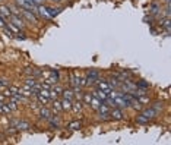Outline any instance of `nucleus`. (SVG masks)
Returning a JSON list of instances; mask_svg holds the SVG:
<instances>
[{
  "instance_id": "nucleus-1",
  "label": "nucleus",
  "mask_w": 171,
  "mask_h": 145,
  "mask_svg": "<svg viewBox=\"0 0 171 145\" xmlns=\"http://www.w3.org/2000/svg\"><path fill=\"white\" fill-rule=\"evenodd\" d=\"M37 13H40L42 18H45V19H51V15H50L49 9L45 8V6H42V5H38L37 6Z\"/></svg>"
},
{
  "instance_id": "nucleus-2",
  "label": "nucleus",
  "mask_w": 171,
  "mask_h": 145,
  "mask_svg": "<svg viewBox=\"0 0 171 145\" xmlns=\"http://www.w3.org/2000/svg\"><path fill=\"white\" fill-rule=\"evenodd\" d=\"M21 13H22V15H24L28 21H31V22H34V24H35V22H38V19H37V16L34 15V12H29V10L21 9Z\"/></svg>"
},
{
  "instance_id": "nucleus-3",
  "label": "nucleus",
  "mask_w": 171,
  "mask_h": 145,
  "mask_svg": "<svg viewBox=\"0 0 171 145\" xmlns=\"http://www.w3.org/2000/svg\"><path fill=\"white\" fill-rule=\"evenodd\" d=\"M146 119H154V117H156L158 116V111L155 110L154 107H149V109H146V110H143V113H142Z\"/></svg>"
},
{
  "instance_id": "nucleus-4",
  "label": "nucleus",
  "mask_w": 171,
  "mask_h": 145,
  "mask_svg": "<svg viewBox=\"0 0 171 145\" xmlns=\"http://www.w3.org/2000/svg\"><path fill=\"white\" fill-rule=\"evenodd\" d=\"M12 24L13 25H16L18 28H24V19L19 16V15H12Z\"/></svg>"
},
{
  "instance_id": "nucleus-5",
  "label": "nucleus",
  "mask_w": 171,
  "mask_h": 145,
  "mask_svg": "<svg viewBox=\"0 0 171 145\" xmlns=\"http://www.w3.org/2000/svg\"><path fill=\"white\" fill-rule=\"evenodd\" d=\"M94 97L98 98V100H102V101H106L107 98H108V94H107L106 91H102V89H97L95 93H94Z\"/></svg>"
},
{
  "instance_id": "nucleus-6",
  "label": "nucleus",
  "mask_w": 171,
  "mask_h": 145,
  "mask_svg": "<svg viewBox=\"0 0 171 145\" xmlns=\"http://www.w3.org/2000/svg\"><path fill=\"white\" fill-rule=\"evenodd\" d=\"M0 16H2V18L12 16V12H10L9 6H0Z\"/></svg>"
},
{
  "instance_id": "nucleus-7",
  "label": "nucleus",
  "mask_w": 171,
  "mask_h": 145,
  "mask_svg": "<svg viewBox=\"0 0 171 145\" xmlns=\"http://www.w3.org/2000/svg\"><path fill=\"white\" fill-rule=\"evenodd\" d=\"M110 114H111V117H113V119H116V120H122L123 119L122 110H119V109H116V107H114V110L111 111Z\"/></svg>"
},
{
  "instance_id": "nucleus-8",
  "label": "nucleus",
  "mask_w": 171,
  "mask_h": 145,
  "mask_svg": "<svg viewBox=\"0 0 171 145\" xmlns=\"http://www.w3.org/2000/svg\"><path fill=\"white\" fill-rule=\"evenodd\" d=\"M62 109H63V110H70V109H72V100L65 98V100L62 101Z\"/></svg>"
},
{
  "instance_id": "nucleus-9",
  "label": "nucleus",
  "mask_w": 171,
  "mask_h": 145,
  "mask_svg": "<svg viewBox=\"0 0 171 145\" xmlns=\"http://www.w3.org/2000/svg\"><path fill=\"white\" fill-rule=\"evenodd\" d=\"M110 84H107V82H99L98 84V89H102V91H106L107 94H108V91H110Z\"/></svg>"
},
{
  "instance_id": "nucleus-10",
  "label": "nucleus",
  "mask_w": 171,
  "mask_h": 145,
  "mask_svg": "<svg viewBox=\"0 0 171 145\" xmlns=\"http://www.w3.org/2000/svg\"><path fill=\"white\" fill-rule=\"evenodd\" d=\"M99 114H108V106L107 104H99V107L97 109Z\"/></svg>"
},
{
  "instance_id": "nucleus-11",
  "label": "nucleus",
  "mask_w": 171,
  "mask_h": 145,
  "mask_svg": "<svg viewBox=\"0 0 171 145\" xmlns=\"http://www.w3.org/2000/svg\"><path fill=\"white\" fill-rule=\"evenodd\" d=\"M13 125H16L19 129H28V128H29V123H26V122H21V120L13 122Z\"/></svg>"
},
{
  "instance_id": "nucleus-12",
  "label": "nucleus",
  "mask_w": 171,
  "mask_h": 145,
  "mask_svg": "<svg viewBox=\"0 0 171 145\" xmlns=\"http://www.w3.org/2000/svg\"><path fill=\"white\" fill-rule=\"evenodd\" d=\"M88 78H89L91 82H94L95 79H98V72L97 70H89L88 72Z\"/></svg>"
},
{
  "instance_id": "nucleus-13",
  "label": "nucleus",
  "mask_w": 171,
  "mask_h": 145,
  "mask_svg": "<svg viewBox=\"0 0 171 145\" xmlns=\"http://www.w3.org/2000/svg\"><path fill=\"white\" fill-rule=\"evenodd\" d=\"M63 97L67 98V100H73V91H70V89H65V91H63Z\"/></svg>"
},
{
  "instance_id": "nucleus-14",
  "label": "nucleus",
  "mask_w": 171,
  "mask_h": 145,
  "mask_svg": "<svg viewBox=\"0 0 171 145\" xmlns=\"http://www.w3.org/2000/svg\"><path fill=\"white\" fill-rule=\"evenodd\" d=\"M99 104H101V103H99L98 98H92L91 103H89V106H91V107H94V109H98V107H99Z\"/></svg>"
},
{
  "instance_id": "nucleus-15",
  "label": "nucleus",
  "mask_w": 171,
  "mask_h": 145,
  "mask_svg": "<svg viewBox=\"0 0 171 145\" xmlns=\"http://www.w3.org/2000/svg\"><path fill=\"white\" fill-rule=\"evenodd\" d=\"M40 114L42 119H50V111L47 110V109H42V110L40 111Z\"/></svg>"
},
{
  "instance_id": "nucleus-16",
  "label": "nucleus",
  "mask_w": 171,
  "mask_h": 145,
  "mask_svg": "<svg viewBox=\"0 0 171 145\" xmlns=\"http://www.w3.org/2000/svg\"><path fill=\"white\" fill-rule=\"evenodd\" d=\"M47 9H49V12H50V15H51V18L56 16L57 13L60 12V9H59V8H47Z\"/></svg>"
},
{
  "instance_id": "nucleus-17",
  "label": "nucleus",
  "mask_w": 171,
  "mask_h": 145,
  "mask_svg": "<svg viewBox=\"0 0 171 145\" xmlns=\"http://www.w3.org/2000/svg\"><path fill=\"white\" fill-rule=\"evenodd\" d=\"M136 120H138V123H148V122H149V119H146L143 114L138 116V119H136Z\"/></svg>"
},
{
  "instance_id": "nucleus-18",
  "label": "nucleus",
  "mask_w": 171,
  "mask_h": 145,
  "mask_svg": "<svg viewBox=\"0 0 171 145\" xmlns=\"http://www.w3.org/2000/svg\"><path fill=\"white\" fill-rule=\"evenodd\" d=\"M69 128L73 129V130L79 129V128H81V122H73V123H70V125H69Z\"/></svg>"
},
{
  "instance_id": "nucleus-19",
  "label": "nucleus",
  "mask_w": 171,
  "mask_h": 145,
  "mask_svg": "<svg viewBox=\"0 0 171 145\" xmlns=\"http://www.w3.org/2000/svg\"><path fill=\"white\" fill-rule=\"evenodd\" d=\"M53 109H54V110H56V111H60V110H63V109H62V103H59V101H54V103H53Z\"/></svg>"
},
{
  "instance_id": "nucleus-20",
  "label": "nucleus",
  "mask_w": 171,
  "mask_h": 145,
  "mask_svg": "<svg viewBox=\"0 0 171 145\" xmlns=\"http://www.w3.org/2000/svg\"><path fill=\"white\" fill-rule=\"evenodd\" d=\"M72 107H73V110L75 111H79L82 109V103H81V100H79V101H76L73 104V106H72Z\"/></svg>"
},
{
  "instance_id": "nucleus-21",
  "label": "nucleus",
  "mask_w": 171,
  "mask_h": 145,
  "mask_svg": "<svg viewBox=\"0 0 171 145\" xmlns=\"http://www.w3.org/2000/svg\"><path fill=\"white\" fill-rule=\"evenodd\" d=\"M91 100H92L91 94H85V97H83V103H85V104H89Z\"/></svg>"
},
{
  "instance_id": "nucleus-22",
  "label": "nucleus",
  "mask_w": 171,
  "mask_h": 145,
  "mask_svg": "<svg viewBox=\"0 0 171 145\" xmlns=\"http://www.w3.org/2000/svg\"><path fill=\"white\" fill-rule=\"evenodd\" d=\"M9 109H10V110H16V109H18L16 101H13V100H12V101L9 103Z\"/></svg>"
},
{
  "instance_id": "nucleus-23",
  "label": "nucleus",
  "mask_w": 171,
  "mask_h": 145,
  "mask_svg": "<svg viewBox=\"0 0 171 145\" xmlns=\"http://www.w3.org/2000/svg\"><path fill=\"white\" fill-rule=\"evenodd\" d=\"M152 107H154V109L158 111V113H159V110L163 109V103H155V106H152Z\"/></svg>"
},
{
  "instance_id": "nucleus-24",
  "label": "nucleus",
  "mask_w": 171,
  "mask_h": 145,
  "mask_svg": "<svg viewBox=\"0 0 171 145\" xmlns=\"http://www.w3.org/2000/svg\"><path fill=\"white\" fill-rule=\"evenodd\" d=\"M6 85H8L6 79H0V86H6Z\"/></svg>"
},
{
  "instance_id": "nucleus-25",
  "label": "nucleus",
  "mask_w": 171,
  "mask_h": 145,
  "mask_svg": "<svg viewBox=\"0 0 171 145\" xmlns=\"http://www.w3.org/2000/svg\"><path fill=\"white\" fill-rule=\"evenodd\" d=\"M138 86H142V88H148V84H146V82H139Z\"/></svg>"
},
{
  "instance_id": "nucleus-26",
  "label": "nucleus",
  "mask_w": 171,
  "mask_h": 145,
  "mask_svg": "<svg viewBox=\"0 0 171 145\" xmlns=\"http://www.w3.org/2000/svg\"><path fill=\"white\" fill-rule=\"evenodd\" d=\"M116 85H119L117 79H111V85H110V86H116Z\"/></svg>"
},
{
  "instance_id": "nucleus-27",
  "label": "nucleus",
  "mask_w": 171,
  "mask_h": 145,
  "mask_svg": "<svg viewBox=\"0 0 171 145\" xmlns=\"http://www.w3.org/2000/svg\"><path fill=\"white\" fill-rule=\"evenodd\" d=\"M3 26H5V22H3V19L0 16V28H3Z\"/></svg>"
},
{
  "instance_id": "nucleus-28",
  "label": "nucleus",
  "mask_w": 171,
  "mask_h": 145,
  "mask_svg": "<svg viewBox=\"0 0 171 145\" xmlns=\"http://www.w3.org/2000/svg\"><path fill=\"white\" fill-rule=\"evenodd\" d=\"M5 100H6V98H5V95H0V103L5 101Z\"/></svg>"
},
{
  "instance_id": "nucleus-29",
  "label": "nucleus",
  "mask_w": 171,
  "mask_h": 145,
  "mask_svg": "<svg viewBox=\"0 0 171 145\" xmlns=\"http://www.w3.org/2000/svg\"><path fill=\"white\" fill-rule=\"evenodd\" d=\"M53 2H60V0H53Z\"/></svg>"
}]
</instances>
